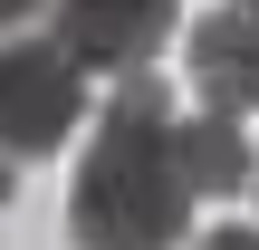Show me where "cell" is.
Wrapping results in <instances>:
<instances>
[{
	"label": "cell",
	"instance_id": "277c9868",
	"mask_svg": "<svg viewBox=\"0 0 259 250\" xmlns=\"http://www.w3.org/2000/svg\"><path fill=\"white\" fill-rule=\"evenodd\" d=\"M192 58V96L211 116H259V10H211L183 39Z\"/></svg>",
	"mask_w": 259,
	"mask_h": 250
},
{
	"label": "cell",
	"instance_id": "3957f363",
	"mask_svg": "<svg viewBox=\"0 0 259 250\" xmlns=\"http://www.w3.org/2000/svg\"><path fill=\"white\" fill-rule=\"evenodd\" d=\"M48 39L96 77H144L173 39V0H48Z\"/></svg>",
	"mask_w": 259,
	"mask_h": 250
},
{
	"label": "cell",
	"instance_id": "52a82bcc",
	"mask_svg": "<svg viewBox=\"0 0 259 250\" xmlns=\"http://www.w3.org/2000/svg\"><path fill=\"white\" fill-rule=\"evenodd\" d=\"M29 10H38V0H0V29H19V19H29Z\"/></svg>",
	"mask_w": 259,
	"mask_h": 250
},
{
	"label": "cell",
	"instance_id": "9c48e42d",
	"mask_svg": "<svg viewBox=\"0 0 259 250\" xmlns=\"http://www.w3.org/2000/svg\"><path fill=\"white\" fill-rule=\"evenodd\" d=\"M240 10H259V0H240Z\"/></svg>",
	"mask_w": 259,
	"mask_h": 250
},
{
	"label": "cell",
	"instance_id": "7a4b0ae2",
	"mask_svg": "<svg viewBox=\"0 0 259 250\" xmlns=\"http://www.w3.org/2000/svg\"><path fill=\"white\" fill-rule=\"evenodd\" d=\"M87 116V67L58 48V39H0V154L10 164H38L77 135Z\"/></svg>",
	"mask_w": 259,
	"mask_h": 250
},
{
	"label": "cell",
	"instance_id": "ba28073f",
	"mask_svg": "<svg viewBox=\"0 0 259 250\" xmlns=\"http://www.w3.org/2000/svg\"><path fill=\"white\" fill-rule=\"evenodd\" d=\"M10 183H19V164H10V154H0V202H10Z\"/></svg>",
	"mask_w": 259,
	"mask_h": 250
},
{
	"label": "cell",
	"instance_id": "5b68a950",
	"mask_svg": "<svg viewBox=\"0 0 259 250\" xmlns=\"http://www.w3.org/2000/svg\"><path fill=\"white\" fill-rule=\"evenodd\" d=\"M173 154H183V183H192V202H221V193H240L259 164H250V135H240V116H173Z\"/></svg>",
	"mask_w": 259,
	"mask_h": 250
},
{
	"label": "cell",
	"instance_id": "8992f818",
	"mask_svg": "<svg viewBox=\"0 0 259 250\" xmlns=\"http://www.w3.org/2000/svg\"><path fill=\"white\" fill-rule=\"evenodd\" d=\"M192 250H259V231H240V222H231V231H202Z\"/></svg>",
	"mask_w": 259,
	"mask_h": 250
},
{
	"label": "cell",
	"instance_id": "6da1fadb",
	"mask_svg": "<svg viewBox=\"0 0 259 250\" xmlns=\"http://www.w3.org/2000/svg\"><path fill=\"white\" fill-rule=\"evenodd\" d=\"M192 212L183 154H173V96L163 77H125L96 116V145L67 183V241L77 250H173Z\"/></svg>",
	"mask_w": 259,
	"mask_h": 250
}]
</instances>
